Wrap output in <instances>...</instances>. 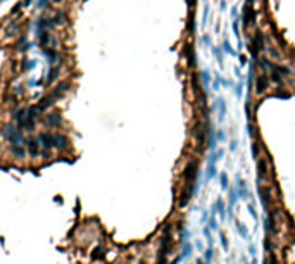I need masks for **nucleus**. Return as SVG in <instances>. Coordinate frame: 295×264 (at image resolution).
<instances>
[{"label":"nucleus","mask_w":295,"mask_h":264,"mask_svg":"<svg viewBox=\"0 0 295 264\" xmlns=\"http://www.w3.org/2000/svg\"><path fill=\"white\" fill-rule=\"evenodd\" d=\"M5 135H7V138L11 140L14 145H21V142H23V138H21V130L14 128V126H7V128H5Z\"/></svg>","instance_id":"obj_1"},{"label":"nucleus","mask_w":295,"mask_h":264,"mask_svg":"<svg viewBox=\"0 0 295 264\" xmlns=\"http://www.w3.org/2000/svg\"><path fill=\"white\" fill-rule=\"evenodd\" d=\"M54 147L59 148V150H64L68 147V138L64 135H59V133H54Z\"/></svg>","instance_id":"obj_2"},{"label":"nucleus","mask_w":295,"mask_h":264,"mask_svg":"<svg viewBox=\"0 0 295 264\" xmlns=\"http://www.w3.org/2000/svg\"><path fill=\"white\" fill-rule=\"evenodd\" d=\"M40 142L43 143L45 150H48L50 147H54V135H50V133H41V135H40Z\"/></svg>","instance_id":"obj_3"},{"label":"nucleus","mask_w":295,"mask_h":264,"mask_svg":"<svg viewBox=\"0 0 295 264\" xmlns=\"http://www.w3.org/2000/svg\"><path fill=\"white\" fill-rule=\"evenodd\" d=\"M47 123L50 126H61V116L57 114V112H52V114H48L47 116Z\"/></svg>","instance_id":"obj_4"},{"label":"nucleus","mask_w":295,"mask_h":264,"mask_svg":"<svg viewBox=\"0 0 295 264\" xmlns=\"http://www.w3.org/2000/svg\"><path fill=\"white\" fill-rule=\"evenodd\" d=\"M26 145H28V150H29V154H31L33 157H36V155H38V143H36V140H35V138H29Z\"/></svg>","instance_id":"obj_5"},{"label":"nucleus","mask_w":295,"mask_h":264,"mask_svg":"<svg viewBox=\"0 0 295 264\" xmlns=\"http://www.w3.org/2000/svg\"><path fill=\"white\" fill-rule=\"evenodd\" d=\"M57 74H59V66H55L54 69L50 71V76H48V80H47V83H48V85L52 83V81H54L55 78H57Z\"/></svg>","instance_id":"obj_6"},{"label":"nucleus","mask_w":295,"mask_h":264,"mask_svg":"<svg viewBox=\"0 0 295 264\" xmlns=\"http://www.w3.org/2000/svg\"><path fill=\"white\" fill-rule=\"evenodd\" d=\"M17 50H24V49H28V42H26V36H21V40L17 42Z\"/></svg>","instance_id":"obj_7"},{"label":"nucleus","mask_w":295,"mask_h":264,"mask_svg":"<svg viewBox=\"0 0 295 264\" xmlns=\"http://www.w3.org/2000/svg\"><path fill=\"white\" fill-rule=\"evenodd\" d=\"M12 152L16 154L17 157H23V155H24V150H23L19 145H12Z\"/></svg>","instance_id":"obj_8"},{"label":"nucleus","mask_w":295,"mask_h":264,"mask_svg":"<svg viewBox=\"0 0 295 264\" xmlns=\"http://www.w3.org/2000/svg\"><path fill=\"white\" fill-rule=\"evenodd\" d=\"M45 4H47V0H38V7H45Z\"/></svg>","instance_id":"obj_9"},{"label":"nucleus","mask_w":295,"mask_h":264,"mask_svg":"<svg viewBox=\"0 0 295 264\" xmlns=\"http://www.w3.org/2000/svg\"><path fill=\"white\" fill-rule=\"evenodd\" d=\"M29 2H31V0H24V5H28V4H29Z\"/></svg>","instance_id":"obj_10"},{"label":"nucleus","mask_w":295,"mask_h":264,"mask_svg":"<svg viewBox=\"0 0 295 264\" xmlns=\"http://www.w3.org/2000/svg\"><path fill=\"white\" fill-rule=\"evenodd\" d=\"M54 2H61V0H54Z\"/></svg>","instance_id":"obj_11"}]
</instances>
